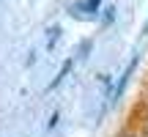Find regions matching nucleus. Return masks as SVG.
Segmentation results:
<instances>
[{
	"label": "nucleus",
	"instance_id": "1",
	"mask_svg": "<svg viewBox=\"0 0 148 137\" xmlns=\"http://www.w3.org/2000/svg\"><path fill=\"white\" fill-rule=\"evenodd\" d=\"M60 36V27H52V30H49V47H55V38Z\"/></svg>",
	"mask_w": 148,
	"mask_h": 137
},
{
	"label": "nucleus",
	"instance_id": "2",
	"mask_svg": "<svg viewBox=\"0 0 148 137\" xmlns=\"http://www.w3.org/2000/svg\"><path fill=\"white\" fill-rule=\"evenodd\" d=\"M143 33H148V22H145V27H143Z\"/></svg>",
	"mask_w": 148,
	"mask_h": 137
}]
</instances>
